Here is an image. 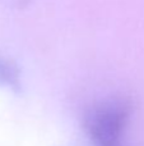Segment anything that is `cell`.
I'll use <instances>...</instances> for the list:
<instances>
[{
	"mask_svg": "<svg viewBox=\"0 0 144 146\" xmlns=\"http://www.w3.org/2000/svg\"><path fill=\"white\" fill-rule=\"evenodd\" d=\"M0 87L13 91L20 90V73L18 66L9 58L0 55Z\"/></svg>",
	"mask_w": 144,
	"mask_h": 146,
	"instance_id": "cell-2",
	"label": "cell"
},
{
	"mask_svg": "<svg viewBox=\"0 0 144 146\" xmlns=\"http://www.w3.org/2000/svg\"><path fill=\"white\" fill-rule=\"evenodd\" d=\"M4 4L9 5V7H13V8H22L27 4L29 0H1Z\"/></svg>",
	"mask_w": 144,
	"mask_h": 146,
	"instance_id": "cell-3",
	"label": "cell"
},
{
	"mask_svg": "<svg viewBox=\"0 0 144 146\" xmlns=\"http://www.w3.org/2000/svg\"><path fill=\"white\" fill-rule=\"evenodd\" d=\"M130 114L132 104L126 98L110 96L86 111L84 129L96 146H120Z\"/></svg>",
	"mask_w": 144,
	"mask_h": 146,
	"instance_id": "cell-1",
	"label": "cell"
}]
</instances>
